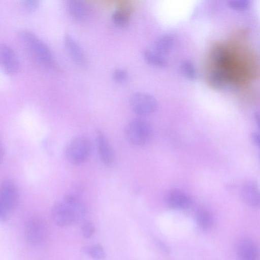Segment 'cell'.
<instances>
[{
	"instance_id": "26",
	"label": "cell",
	"mask_w": 260,
	"mask_h": 260,
	"mask_svg": "<svg viewBox=\"0 0 260 260\" xmlns=\"http://www.w3.org/2000/svg\"><path fill=\"white\" fill-rule=\"evenodd\" d=\"M251 138L255 145L257 146H259L260 138L258 133L256 132L252 133L251 134Z\"/></svg>"
},
{
	"instance_id": "1",
	"label": "cell",
	"mask_w": 260,
	"mask_h": 260,
	"mask_svg": "<svg viewBox=\"0 0 260 260\" xmlns=\"http://www.w3.org/2000/svg\"><path fill=\"white\" fill-rule=\"evenodd\" d=\"M81 197L82 195L69 191L62 200L53 206L51 217L55 224L66 227L77 223L83 218L86 208Z\"/></svg>"
},
{
	"instance_id": "23",
	"label": "cell",
	"mask_w": 260,
	"mask_h": 260,
	"mask_svg": "<svg viewBox=\"0 0 260 260\" xmlns=\"http://www.w3.org/2000/svg\"><path fill=\"white\" fill-rule=\"evenodd\" d=\"M127 78V73L122 69H117L115 71L113 74L114 81L118 83H122L125 82Z\"/></svg>"
},
{
	"instance_id": "8",
	"label": "cell",
	"mask_w": 260,
	"mask_h": 260,
	"mask_svg": "<svg viewBox=\"0 0 260 260\" xmlns=\"http://www.w3.org/2000/svg\"><path fill=\"white\" fill-rule=\"evenodd\" d=\"M19 61L14 50L9 46L0 44V68L8 74L17 72Z\"/></svg>"
},
{
	"instance_id": "10",
	"label": "cell",
	"mask_w": 260,
	"mask_h": 260,
	"mask_svg": "<svg viewBox=\"0 0 260 260\" xmlns=\"http://www.w3.org/2000/svg\"><path fill=\"white\" fill-rule=\"evenodd\" d=\"M165 202L170 208L176 210H185L191 205L189 197L182 191L174 189L169 190L165 196Z\"/></svg>"
},
{
	"instance_id": "28",
	"label": "cell",
	"mask_w": 260,
	"mask_h": 260,
	"mask_svg": "<svg viewBox=\"0 0 260 260\" xmlns=\"http://www.w3.org/2000/svg\"><path fill=\"white\" fill-rule=\"evenodd\" d=\"M4 148L2 143H1L0 141V165L1 164L3 158H4Z\"/></svg>"
},
{
	"instance_id": "13",
	"label": "cell",
	"mask_w": 260,
	"mask_h": 260,
	"mask_svg": "<svg viewBox=\"0 0 260 260\" xmlns=\"http://www.w3.org/2000/svg\"><path fill=\"white\" fill-rule=\"evenodd\" d=\"M66 49L73 61L78 66L85 67L87 64L85 54L77 42L71 36L64 38Z\"/></svg>"
},
{
	"instance_id": "27",
	"label": "cell",
	"mask_w": 260,
	"mask_h": 260,
	"mask_svg": "<svg viewBox=\"0 0 260 260\" xmlns=\"http://www.w3.org/2000/svg\"><path fill=\"white\" fill-rule=\"evenodd\" d=\"M7 211L0 203V221H4L7 218Z\"/></svg>"
},
{
	"instance_id": "7",
	"label": "cell",
	"mask_w": 260,
	"mask_h": 260,
	"mask_svg": "<svg viewBox=\"0 0 260 260\" xmlns=\"http://www.w3.org/2000/svg\"><path fill=\"white\" fill-rule=\"evenodd\" d=\"M19 200V193L15 183L5 179L0 184V203L7 211L13 210Z\"/></svg>"
},
{
	"instance_id": "21",
	"label": "cell",
	"mask_w": 260,
	"mask_h": 260,
	"mask_svg": "<svg viewBox=\"0 0 260 260\" xmlns=\"http://www.w3.org/2000/svg\"><path fill=\"white\" fill-rule=\"evenodd\" d=\"M39 2L36 0L23 1L21 3L22 8L27 12L36 11L39 7Z\"/></svg>"
},
{
	"instance_id": "22",
	"label": "cell",
	"mask_w": 260,
	"mask_h": 260,
	"mask_svg": "<svg viewBox=\"0 0 260 260\" xmlns=\"http://www.w3.org/2000/svg\"><path fill=\"white\" fill-rule=\"evenodd\" d=\"M182 70L184 74L190 79H194L196 77V72L193 66L189 62H186L182 66Z\"/></svg>"
},
{
	"instance_id": "18",
	"label": "cell",
	"mask_w": 260,
	"mask_h": 260,
	"mask_svg": "<svg viewBox=\"0 0 260 260\" xmlns=\"http://www.w3.org/2000/svg\"><path fill=\"white\" fill-rule=\"evenodd\" d=\"M145 60L150 64L159 67L166 65V60L157 54L150 51H146L144 53Z\"/></svg>"
},
{
	"instance_id": "9",
	"label": "cell",
	"mask_w": 260,
	"mask_h": 260,
	"mask_svg": "<svg viewBox=\"0 0 260 260\" xmlns=\"http://www.w3.org/2000/svg\"><path fill=\"white\" fill-rule=\"evenodd\" d=\"M239 260H258L259 252L255 242L248 238L241 239L236 246Z\"/></svg>"
},
{
	"instance_id": "4",
	"label": "cell",
	"mask_w": 260,
	"mask_h": 260,
	"mask_svg": "<svg viewBox=\"0 0 260 260\" xmlns=\"http://www.w3.org/2000/svg\"><path fill=\"white\" fill-rule=\"evenodd\" d=\"M90 140L84 136L74 138L67 146L64 154L68 160L74 165L84 162L89 157L91 151Z\"/></svg>"
},
{
	"instance_id": "6",
	"label": "cell",
	"mask_w": 260,
	"mask_h": 260,
	"mask_svg": "<svg viewBox=\"0 0 260 260\" xmlns=\"http://www.w3.org/2000/svg\"><path fill=\"white\" fill-rule=\"evenodd\" d=\"M129 104L133 111L140 115H147L152 113L157 106L156 101L152 96L140 92L131 96Z\"/></svg>"
},
{
	"instance_id": "24",
	"label": "cell",
	"mask_w": 260,
	"mask_h": 260,
	"mask_svg": "<svg viewBox=\"0 0 260 260\" xmlns=\"http://www.w3.org/2000/svg\"><path fill=\"white\" fill-rule=\"evenodd\" d=\"M234 8L241 9L246 8L248 5L247 1H234L230 4Z\"/></svg>"
},
{
	"instance_id": "5",
	"label": "cell",
	"mask_w": 260,
	"mask_h": 260,
	"mask_svg": "<svg viewBox=\"0 0 260 260\" xmlns=\"http://www.w3.org/2000/svg\"><path fill=\"white\" fill-rule=\"evenodd\" d=\"M47 228L40 218L34 217L26 223L24 235L27 242L34 246L42 244L47 236Z\"/></svg>"
},
{
	"instance_id": "12",
	"label": "cell",
	"mask_w": 260,
	"mask_h": 260,
	"mask_svg": "<svg viewBox=\"0 0 260 260\" xmlns=\"http://www.w3.org/2000/svg\"><path fill=\"white\" fill-rule=\"evenodd\" d=\"M96 138L102 161L106 165H110L114 160V153L109 141L104 134L100 129L96 131Z\"/></svg>"
},
{
	"instance_id": "20",
	"label": "cell",
	"mask_w": 260,
	"mask_h": 260,
	"mask_svg": "<svg viewBox=\"0 0 260 260\" xmlns=\"http://www.w3.org/2000/svg\"><path fill=\"white\" fill-rule=\"evenodd\" d=\"M81 232L83 236L86 239L91 237L95 232V227L90 221H85L82 225Z\"/></svg>"
},
{
	"instance_id": "16",
	"label": "cell",
	"mask_w": 260,
	"mask_h": 260,
	"mask_svg": "<svg viewBox=\"0 0 260 260\" xmlns=\"http://www.w3.org/2000/svg\"><path fill=\"white\" fill-rule=\"evenodd\" d=\"M83 252L94 259L101 260L106 257L103 247L100 244H94L83 248Z\"/></svg>"
},
{
	"instance_id": "3",
	"label": "cell",
	"mask_w": 260,
	"mask_h": 260,
	"mask_svg": "<svg viewBox=\"0 0 260 260\" xmlns=\"http://www.w3.org/2000/svg\"><path fill=\"white\" fill-rule=\"evenodd\" d=\"M124 135L127 141L136 146H143L150 141L152 130L149 123L141 119L131 120L126 126Z\"/></svg>"
},
{
	"instance_id": "17",
	"label": "cell",
	"mask_w": 260,
	"mask_h": 260,
	"mask_svg": "<svg viewBox=\"0 0 260 260\" xmlns=\"http://www.w3.org/2000/svg\"><path fill=\"white\" fill-rule=\"evenodd\" d=\"M130 11L129 8L124 6L118 8L115 11L112 18L116 24L120 26H123L127 23Z\"/></svg>"
},
{
	"instance_id": "11",
	"label": "cell",
	"mask_w": 260,
	"mask_h": 260,
	"mask_svg": "<svg viewBox=\"0 0 260 260\" xmlns=\"http://www.w3.org/2000/svg\"><path fill=\"white\" fill-rule=\"evenodd\" d=\"M240 197L247 205L254 208L259 207L260 196L258 186L253 182H247L241 187Z\"/></svg>"
},
{
	"instance_id": "25",
	"label": "cell",
	"mask_w": 260,
	"mask_h": 260,
	"mask_svg": "<svg viewBox=\"0 0 260 260\" xmlns=\"http://www.w3.org/2000/svg\"><path fill=\"white\" fill-rule=\"evenodd\" d=\"M156 245H157L158 247L161 249V251L165 253L169 252L170 250L169 248L166 245L165 243H164L161 241L157 240L155 242Z\"/></svg>"
},
{
	"instance_id": "14",
	"label": "cell",
	"mask_w": 260,
	"mask_h": 260,
	"mask_svg": "<svg viewBox=\"0 0 260 260\" xmlns=\"http://www.w3.org/2000/svg\"><path fill=\"white\" fill-rule=\"evenodd\" d=\"M67 7L70 15L77 20H83L88 15L89 7L83 1L71 0L68 2Z\"/></svg>"
},
{
	"instance_id": "19",
	"label": "cell",
	"mask_w": 260,
	"mask_h": 260,
	"mask_svg": "<svg viewBox=\"0 0 260 260\" xmlns=\"http://www.w3.org/2000/svg\"><path fill=\"white\" fill-rule=\"evenodd\" d=\"M173 37L167 35L159 39L156 43L155 48L159 52H165L170 49L173 42Z\"/></svg>"
},
{
	"instance_id": "2",
	"label": "cell",
	"mask_w": 260,
	"mask_h": 260,
	"mask_svg": "<svg viewBox=\"0 0 260 260\" xmlns=\"http://www.w3.org/2000/svg\"><path fill=\"white\" fill-rule=\"evenodd\" d=\"M18 38L32 57L39 63L51 66L54 58L48 46L31 32L21 30Z\"/></svg>"
},
{
	"instance_id": "15",
	"label": "cell",
	"mask_w": 260,
	"mask_h": 260,
	"mask_svg": "<svg viewBox=\"0 0 260 260\" xmlns=\"http://www.w3.org/2000/svg\"><path fill=\"white\" fill-rule=\"evenodd\" d=\"M195 218L197 225L202 231H209L214 226V216L207 209H202L198 210L196 213Z\"/></svg>"
}]
</instances>
